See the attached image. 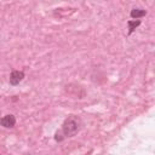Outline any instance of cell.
Wrapping results in <instances>:
<instances>
[{
	"instance_id": "3957f363",
	"label": "cell",
	"mask_w": 155,
	"mask_h": 155,
	"mask_svg": "<svg viewBox=\"0 0 155 155\" xmlns=\"http://www.w3.org/2000/svg\"><path fill=\"white\" fill-rule=\"evenodd\" d=\"M16 124V117L13 115H5L2 119H1V125L6 128H10V127H13Z\"/></svg>"
},
{
	"instance_id": "6da1fadb",
	"label": "cell",
	"mask_w": 155,
	"mask_h": 155,
	"mask_svg": "<svg viewBox=\"0 0 155 155\" xmlns=\"http://www.w3.org/2000/svg\"><path fill=\"white\" fill-rule=\"evenodd\" d=\"M79 130H80V120L75 116L68 117L62 126V133L64 134V137H73Z\"/></svg>"
},
{
	"instance_id": "277c9868",
	"label": "cell",
	"mask_w": 155,
	"mask_h": 155,
	"mask_svg": "<svg viewBox=\"0 0 155 155\" xmlns=\"http://www.w3.org/2000/svg\"><path fill=\"white\" fill-rule=\"evenodd\" d=\"M145 15H147V11L145 10H142V8H133L131 11V17L132 18H136V19H138V18L145 16Z\"/></svg>"
},
{
	"instance_id": "7a4b0ae2",
	"label": "cell",
	"mask_w": 155,
	"mask_h": 155,
	"mask_svg": "<svg viewBox=\"0 0 155 155\" xmlns=\"http://www.w3.org/2000/svg\"><path fill=\"white\" fill-rule=\"evenodd\" d=\"M24 78V73L23 71H19V70H13L10 75V84L11 85H18Z\"/></svg>"
},
{
	"instance_id": "5b68a950",
	"label": "cell",
	"mask_w": 155,
	"mask_h": 155,
	"mask_svg": "<svg viewBox=\"0 0 155 155\" xmlns=\"http://www.w3.org/2000/svg\"><path fill=\"white\" fill-rule=\"evenodd\" d=\"M140 24V21H130L128 22V28H130V33H132L138 25Z\"/></svg>"
}]
</instances>
